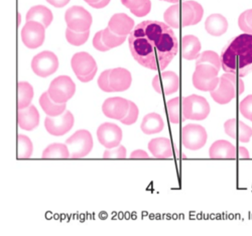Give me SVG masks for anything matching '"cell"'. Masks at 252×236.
<instances>
[{
    "mask_svg": "<svg viewBox=\"0 0 252 236\" xmlns=\"http://www.w3.org/2000/svg\"><path fill=\"white\" fill-rule=\"evenodd\" d=\"M237 76L225 73L219 78V82L215 89L210 91L214 100L220 104L229 102L238 93L241 94L244 90V84Z\"/></svg>",
    "mask_w": 252,
    "mask_h": 236,
    "instance_id": "277c9868",
    "label": "cell"
},
{
    "mask_svg": "<svg viewBox=\"0 0 252 236\" xmlns=\"http://www.w3.org/2000/svg\"><path fill=\"white\" fill-rule=\"evenodd\" d=\"M132 82L130 73L126 68L117 67L110 69L109 84L113 92L126 90Z\"/></svg>",
    "mask_w": 252,
    "mask_h": 236,
    "instance_id": "ac0fdd59",
    "label": "cell"
},
{
    "mask_svg": "<svg viewBox=\"0 0 252 236\" xmlns=\"http://www.w3.org/2000/svg\"><path fill=\"white\" fill-rule=\"evenodd\" d=\"M129 106V101L126 99L112 97L104 101L102 110L106 117L120 121L126 115Z\"/></svg>",
    "mask_w": 252,
    "mask_h": 236,
    "instance_id": "9a60e30c",
    "label": "cell"
},
{
    "mask_svg": "<svg viewBox=\"0 0 252 236\" xmlns=\"http://www.w3.org/2000/svg\"><path fill=\"white\" fill-rule=\"evenodd\" d=\"M126 36L117 34L107 27L102 30V38L105 45L111 49L123 44L126 40Z\"/></svg>",
    "mask_w": 252,
    "mask_h": 236,
    "instance_id": "d6a6232c",
    "label": "cell"
},
{
    "mask_svg": "<svg viewBox=\"0 0 252 236\" xmlns=\"http://www.w3.org/2000/svg\"><path fill=\"white\" fill-rule=\"evenodd\" d=\"M161 78L165 95H169L176 92L179 87L177 75L171 71L162 72Z\"/></svg>",
    "mask_w": 252,
    "mask_h": 236,
    "instance_id": "4dcf8cb0",
    "label": "cell"
},
{
    "mask_svg": "<svg viewBox=\"0 0 252 236\" xmlns=\"http://www.w3.org/2000/svg\"><path fill=\"white\" fill-rule=\"evenodd\" d=\"M89 34L90 30L84 32H77L67 27L65 31L67 41L74 46H80L85 43L88 40Z\"/></svg>",
    "mask_w": 252,
    "mask_h": 236,
    "instance_id": "836d02e7",
    "label": "cell"
},
{
    "mask_svg": "<svg viewBox=\"0 0 252 236\" xmlns=\"http://www.w3.org/2000/svg\"><path fill=\"white\" fill-rule=\"evenodd\" d=\"M129 108L126 115L120 120L122 123L126 125L134 124L137 121L139 114L137 105L130 101H129Z\"/></svg>",
    "mask_w": 252,
    "mask_h": 236,
    "instance_id": "74e56055",
    "label": "cell"
},
{
    "mask_svg": "<svg viewBox=\"0 0 252 236\" xmlns=\"http://www.w3.org/2000/svg\"><path fill=\"white\" fill-rule=\"evenodd\" d=\"M97 68L94 69L92 72L85 76H77V78L82 82H87L92 80L95 76Z\"/></svg>",
    "mask_w": 252,
    "mask_h": 236,
    "instance_id": "f6af8a7d",
    "label": "cell"
},
{
    "mask_svg": "<svg viewBox=\"0 0 252 236\" xmlns=\"http://www.w3.org/2000/svg\"><path fill=\"white\" fill-rule=\"evenodd\" d=\"M207 134L205 128L195 124H189L182 130V141L184 146L191 150H197L205 144Z\"/></svg>",
    "mask_w": 252,
    "mask_h": 236,
    "instance_id": "30bf717a",
    "label": "cell"
},
{
    "mask_svg": "<svg viewBox=\"0 0 252 236\" xmlns=\"http://www.w3.org/2000/svg\"><path fill=\"white\" fill-rule=\"evenodd\" d=\"M209 157L211 158H235V146L225 140H218L212 144L209 149Z\"/></svg>",
    "mask_w": 252,
    "mask_h": 236,
    "instance_id": "7402d4cb",
    "label": "cell"
},
{
    "mask_svg": "<svg viewBox=\"0 0 252 236\" xmlns=\"http://www.w3.org/2000/svg\"><path fill=\"white\" fill-rule=\"evenodd\" d=\"M64 18L67 27L77 32L89 30L92 23L91 14L80 6L74 5L69 8L65 12Z\"/></svg>",
    "mask_w": 252,
    "mask_h": 236,
    "instance_id": "9c48e42d",
    "label": "cell"
},
{
    "mask_svg": "<svg viewBox=\"0 0 252 236\" xmlns=\"http://www.w3.org/2000/svg\"><path fill=\"white\" fill-rule=\"evenodd\" d=\"M240 110L245 118L252 121V95H248L242 101Z\"/></svg>",
    "mask_w": 252,
    "mask_h": 236,
    "instance_id": "ab89813d",
    "label": "cell"
},
{
    "mask_svg": "<svg viewBox=\"0 0 252 236\" xmlns=\"http://www.w3.org/2000/svg\"><path fill=\"white\" fill-rule=\"evenodd\" d=\"M71 66L76 76L87 75L97 68L94 59L85 52L75 53L72 57Z\"/></svg>",
    "mask_w": 252,
    "mask_h": 236,
    "instance_id": "2e32d148",
    "label": "cell"
},
{
    "mask_svg": "<svg viewBox=\"0 0 252 236\" xmlns=\"http://www.w3.org/2000/svg\"><path fill=\"white\" fill-rule=\"evenodd\" d=\"M74 121L72 114L69 110H66L57 116H47L45 119L44 126L51 135L61 136L71 130Z\"/></svg>",
    "mask_w": 252,
    "mask_h": 236,
    "instance_id": "7c38bea8",
    "label": "cell"
},
{
    "mask_svg": "<svg viewBox=\"0 0 252 236\" xmlns=\"http://www.w3.org/2000/svg\"><path fill=\"white\" fill-rule=\"evenodd\" d=\"M169 119L173 124H178L180 121V100L176 97L170 100L167 104Z\"/></svg>",
    "mask_w": 252,
    "mask_h": 236,
    "instance_id": "d590c367",
    "label": "cell"
},
{
    "mask_svg": "<svg viewBox=\"0 0 252 236\" xmlns=\"http://www.w3.org/2000/svg\"><path fill=\"white\" fill-rule=\"evenodd\" d=\"M160 0L165 1L166 2H171V3H176V2L181 1L183 0Z\"/></svg>",
    "mask_w": 252,
    "mask_h": 236,
    "instance_id": "f907efd6",
    "label": "cell"
},
{
    "mask_svg": "<svg viewBox=\"0 0 252 236\" xmlns=\"http://www.w3.org/2000/svg\"><path fill=\"white\" fill-rule=\"evenodd\" d=\"M110 0H99L98 1L89 4L91 6L94 8H102L106 6Z\"/></svg>",
    "mask_w": 252,
    "mask_h": 236,
    "instance_id": "7dc6e473",
    "label": "cell"
},
{
    "mask_svg": "<svg viewBox=\"0 0 252 236\" xmlns=\"http://www.w3.org/2000/svg\"><path fill=\"white\" fill-rule=\"evenodd\" d=\"M238 25L243 32L252 34V9L245 11L240 15Z\"/></svg>",
    "mask_w": 252,
    "mask_h": 236,
    "instance_id": "8d00e7d4",
    "label": "cell"
},
{
    "mask_svg": "<svg viewBox=\"0 0 252 236\" xmlns=\"http://www.w3.org/2000/svg\"><path fill=\"white\" fill-rule=\"evenodd\" d=\"M224 71L245 76L252 72V34H243L231 39L222 50L220 57Z\"/></svg>",
    "mask_w": 252,
    "mask_h": 236,
    "instance_id": "7a4b0ae2",
    "label": "cell"
},
{
    "mask_svg": "<svg viewBox=\"0 0 252 236\" xmlns=\"http://www.w3.org/2000/svg\"><path fill=\"white\" fill-rule=\"evenodd\" d=\"M18 122L20 127L26 131H32L39 124V115L36 107L32 104L19 109Z\"/></svg>",
    "mask_w": 252,
    "mask_h": 236,
    "instance_id": "ffe728a7",
    "label": "cell"
},
{
    "mask_svg": "<svg viewBox=\"0 0 252 236\" xmlns=\"http://www.w3.org/2000/svg\"><path fill=\"white\" fill-rule=\"evenodd\" d=\"M70 0H46L51 5L56 7H62L66 5Z\"/></svg>",
    "mask_w": 252,
    "mask_h": 236,
    "instance_id": "ee69618b",
    "label": "cell"
},
{
    "mask_svg": "<svg viewBox=\"0 0 252 236\" xmlns=\"http://www.w3.org/2000/svg\"><path fill=\"white\" fill-rule=\"evenodd\" d=\"M70 153L67 145L61 143H53L44 149L42 158H68Z\"/></svg>",
    "mask_w": 252,
    "mask_h": 236,
    "instance_id": "f1b7e54d",
    "label": "cell"
},
{
    "mask_svg": "<svg viewBox=\"0 0 252 236\" xmlns=\"http://www.w3.org/2000/svg\"><path fill=\"white\" fill-rule=\"evenodd\" d=\"M152 86L155 90L159 94H161V89L160 87V83L158 75H156L153 78L152 81Z\"/></svg>",
    "mask_w": 252,
    "mask_h": 236,
    "instance_id": "bcb514c9",
    "label": "cell"
},
{
    "mask_svg": "<svg viewBox=\"0 0 252 236\" xmlns=\"http://www.w3.org/2000/svg\"><path fill=\"white\" fill-rule=\"evenodd\" d=\"M58 67L57 57L49 51H44L37 54L33 58L31 63L33 71L41 77H46L52 74Z\"/></svg>",
    "mask_w": 252,
    "mask_h": 236,
    "instance_id": "8fae6325",
    "label": "cell"
},
{
    "mask_svg": "<svg viewBox=\"0 0 252 236\" xmlns=\"http://www.w3.org/2000/svg\"><path fill=\"white\" fill-rule=\"evenodd\" d=\"M128 44L132 56L142 66L157 70L165 69L178 52V44L173 30L157 21L138 24L130 33Z\"/></svg>",
    "mask_w": 252,
    "mask_h": 236,
    "instance_id": "6da1fadb",
    "label": "cell"
},
{
    "mask_svg": "<svg viewBox=\"0 0 252 236\" xmlns=\"http://www.w3.org/2000/svg\"><path fill=\"white\" fill-rule=\"evenodd\" d=\"M201 49V44L197 37L193 35L184 36L182 40V55L188 60L196 59Z\"/></svg>",
    "mask_w": 252,
    "mask_h": 236,
    "instance_id": "d4e9b609",
    "label": "cell"
},
{
    "mask_svg": "<svg viewBox=\"0 0 252 236\" xmlns=\"http://www.w3.org/2000/svg\"><path fill=\"white\" fill-rule=\"evenodd\" d=\"M85 1L87 2L88 4L95 3L98 1L99 0H84Z\"/></svg>",
    "mask_w": 252,
    "mask_h": 236,
    "instance_id": "816d5d0a",
    "label": "cell"
},
{
    "mask_svg": "<svg viewBox=\"0 0 252 236\" xmlns=\"http://www.w3.org/2000/svg\"><path fill=\"white\" fill-rule=\"evenodd\" d=\"M26 22L35 21L47 28L53 20L51 11L45 6L37 5L31 7L26 14Z\"/></svg>",
    "mask_w": 252,
    "mask_h": 236,
    "instance_id": "603a6c76",
    "label": "cell"
},
{
    "mask_svg": "<svg viewBox=\"0 0 252 236\" xmlns=\"http://www.w3.org/2000/svg\"><path fill=\"white\" fill-rule=\"evenodd\" d=\"M102 212V214L101 213H100V214L102 215L99 216L100 218L101 219H103L106 218L107 217V213L105 212H104V211H103Z\"/></svg>",
    "mask_w": 252,
    "mask_h": 236,
    "instance_id": "681fc988",
    "label": "cell"
},
{
    "mask_svg": "<svg viewBox=\"0 0 252 236\" xmlns=\"http://www.w3.org/2000/svg\"><path fill=\"white\" fill-rule=\"evenodd\" d=\"M32 143L29 137L24 135H19L17 136V158H29L32 156Z\"/></svg>",
    "mask_w": 252,
    "mask_h": 236,
    "instance_id": "1f68e13d",
    "label": "cell"
},
{
    "mask_svg": "<svg viewBox=\"0 0 252 236\" xmlns=\"http://www.w3.org/2000/svg\"><path fill=\"white\" fill-rule=\"evenodd\" d=\"M96 135L99 143L107 149L119 145L123 137L121 129L116 124L105 122L97 129Z\"/></svg>",
    "mask_w": 252,
    "mask_h": 236,
    "instance_id": "5bb4252c",
    "label": "cell"
},
{
    "mask_svg": "<svg viewBox=\"0 0 252 236\" xmlns=\"http://www.w3.org/2000/svg\"><path fill=\"white\" fill-rule=\"evenodd\" d=\"M205 28L207 32L213 36H220L225 33L228 22L224 17L220 14H213L206 19Z\"/></svg>",
    "mask_w": 252,
    "mask_h": 236,
    "instance_id": "cb8c5ba5",
    "label": "cell"
},
{
    "mask_svg": "<svg viewBox=\"0 0 252 236\" xmlns=\"http://www.w3.org/2000/svg\"><path fill=\"white\" fill-rule=\"evenodd\" d=\"M105 150L103 154V158H125L126 156V149L122 145H119L113 148Z\"/></svg>",
    "mask_w": 252,
    "mask_h": 236,
    "instance_id": "f35d334b",
    "label": "cell"
},
{
    "mask_svg": "<svg viewBox=\"0 0 252 236\" xmlns=\"http://www.w3.org/2000/svg\"><path fill=\"white\" fill-rule=\"evenodd\" d=\"M225 133L242 142H248L252 136V129L241 121L231 119L224 124Z\"/></svg>",
    "mask_w": 252,
    "mask_h": 236,
    "instance_id": "e0dca14e",
    "label": "cell"
},
{
    "mask_svg": "<svg viewBox=\"0 0 252 236\" xmlns=\"http://www.w3.org/2000/svg\"><path fill=\"white\" fill-rule=\"evenodd\" d=\"M238 153L240 158H249L250 157L248 150L244 147L240 146L238 148Z\"/></svg>",
    "mask_w": 252,
    "mask_h": 236,
    "instance_id": "c3c4849f",
    "label": "cell"
},
{
    "mask_svg": "<svg viewBox=\"0 0 252 236\" xmlns=\"http://www.w3.org/2000/svg\"><path fill=\"white\" fill-rule=\"evenodd\" d=\"M148 148L156 158H166L172 156V149L169 139L160 137L151 139L148 143Z\"/></svg>",
    "mask_w": 252,
    "mask_h": 236,
    "instance_id": "44dd1931",
    "label": "cell"
},
{
    "mask_svg": "<svg viewBox=\"0 0 252 236\" xmlns=\"http://www.w3.org/2000/svg\"><path fill=\"white\" fill-rule=\"evenodd\" d=\"M110 69H107L102 72L99 75L97 84L102 91L106 92H113L109 84V74Z\"/></svg>",
    "mask_w": 252,
    "mask_h": 236,
    "instance_id": "60d3db41",
    "label": "cell"
},
{
    "mask_svg": "<svg viewBox=\"0 0 252 236\" xmlns=\"http://www.w3.org/2000/svg\"><path fill=\"white\" fill-rule=\"evenodd\" d=\"M93 44L94 47L100 51H106L110 49L104 43L102 38V30L97 32L93 39Z\"/></svg>",
    "mask_w": 252,
    "mask_h": 236,
    "instance_id": "b9f144b4",
    "label": "cell"
},
{
    "mask_svg": "<svg viewBox=\"0 0 252 236\" xmlns=\"http://www.w3.org/2000/svg\"><path fill=\"white\" fill-rule=\"evenodd\" d=\"M210 112V106L203 97L193 94L183 98L182 114L186 119L202 120L205 119Z\"/></svg>",
    "mask_w": 252,
    "mask_h": 236,
    "instance_id": "8992f818",
    "label": "cell"
},
{
    "mask_svg": "<svg viewBox=\"0 0 252 236\" xmlns=\"http://www.w3.org/2000/svg\"><path fill=\"white\" fill-rule=\"evenodd\" d=\"M130 157L131 158H147L149 156L145 151L142 149H137L130 153Z\"/></svg>",
    "mask_w": 252,
    "mask_h": 236,
    "instance_id": "7bdbcfd3",
    "label": "cell"
},
{
    "mask_svg": "<svg viewBox=\"0 0 252 236\" xmlns=\"http://www.w3.org/2000/svg\"><path fill=\"white\" fill-rule=\"evenodd\" d=\"M71 158H80L86 156L93 147L91 134L81 129L76 131L65 140Z\"/></svg>",
    "mask_w": 252,
    "mask_h": 236,
    "instance_id": "52a82bcc",
    "label": "cell"
},
{
    "mask_svg": "<svg viewBox=\"0 0 252 236\" xmlns=\"http://www.w3.org/2000/svg\"><path fill=\"white\" fill-rule=\"evenodd\" d=\"M208 64L212 65L220 70V61L218 55L213 51H205L200 54L196 58V65Z\"/></svg>",
    "mask_w": 252,
    "mask_h": 236,
    "instance_id": "e575fe53",
    "label": "cell"
},
{
    "mask_svg": "<svg viewBox=\"0 0 252 236\" xmlns=\"http://www.w3.org/2000/svg\"><path fill=\"white\" fill-rule=\"evenodd\" d=\"M140 128L146 135L157 134L163 130L164 122L160 115L154 112L150 113L144 117Z\"/></svg>",
    "mask_w": 252,
    "mask_h": 236,
    "instance_id": "484cf974",
    "label": "cell"
},
{
    "mask_svg": "<svg viewBox=\"0 0 252 236\" xmlns=\"http://www.w3.org/2000/svg\"><path fill=\"white\" fill-rule=\"evenodd\" d=\"M203 15L202 6L195 1L189 0L170 6L165 11L163 17L169 26L178 29L197 24Z\"/></svg>",
    "mask_w": 252,
    "mask_h": 236,
    "instance_id": "3957f363",
    "label": "cell"
},
{
    "mask_svg": "<svg viewBox=\"0 0 252 236\" xmlns=\"http://www.w3.org/2000/svg\"><path fill=\"white\" fill-rule=\"evenodd\" d=\"M18 89V109H21L28 107L32 100L33 96L32 87L27 82H20Z\"/></svg>",
    "mask_w": 252,
    "mask_h": 236,
    "instance_id": "f546056e",
    "label": "cell"
},
{
    "mask_svg": "<svg viewBox=\"0 0 252 236\" xmlns=\"http://www.w3.org/2000/svg\"><path fill=\"white\" fill-rule=\"evenodd\" d=\"M219 70L211 65L199 64L196 65L192 76V82L197 89L203 91H211L217 86L219 78Z\"/></svg>",
    "mask_w": 252,
    "mask_h": 236,
    "instance_id": "5b68a950",
    "label": "cell"
},
{
    "mask_svg": "<svg viewBox=\"0 0 252 236\" xmlns=\"http://www.w3.org/2000/svg\"><path fill=\"white\" fill-rule=\"evenodd\" d=\"M75 92V85L67 75H60L53 79L47 91L50 98L58 103H65Z\"/></svg>",
    "mask_w": 252,
    "mask_h": 236,
    "instance_id": "ba28073f",
    "label": "cell"
},
{
    "mask_svg": "<svg viewBox=\"0 0 252 236\" xmlns=\"http://www.w3.org/2000/svg\"><path fill=\"white\" fill-rule=\"evenodd\" d=\"M122 4L129 9L130 12L137 17H141L147 15L151 8L150 0H121Z\"/></svg>",
    "mask_w": 252,
    "mask_h": 236,
    "instance_id": "83f0119b",
    "label": "cell"
},
{
    "mask_svg": "<svg viewBox=\"0 0 252 236\" xmlns=\"http://www.w3.org/2000/svg\"><path fill=\"white\" fill-rule=\"evenodd\" d=\"M134 25L133 20L126 14L117 13L110 19L108 27L114 33L122 36H126L131 33Z\"/></svg>",
    "mask_w": 252,
    "mask_h": 236,
    "instance_id": "d6986e66",
    "label": "cell"
},
{
    "mask_svg": "<svg viewBox=\"0 0 252 236\" xmlns=\"http://www.w3.org/2000/svg\"><path fill=\"white\" fill-rule=\"evenodd\" d=\"M44 37L45 27L38 22L28 21L22 29V41L29 48L35 49L41 46Z\"/></svg>",
    "mask_w": 252,
    "mask_h": 236,
    "instance_id": "4fadbf2b",
    "label": "cell"
},
{
    "mask_svg": "<svg viewBox=\"0 0 252 236\" xmlns=\"http://www.w3.org/2000/svg\"><path fill=\"white\" fill-rule=\"evenodd\" d=\"M39 104L45 113L49 116L54 117L61 115L65 110V103H58L54 102L47 92L40 97Z\"/></svg>",
    "mask_w": 252,
    "mask_h": 236,
    "instance_id": "4316f807",
    "label": "cell"
}]
</instances>
